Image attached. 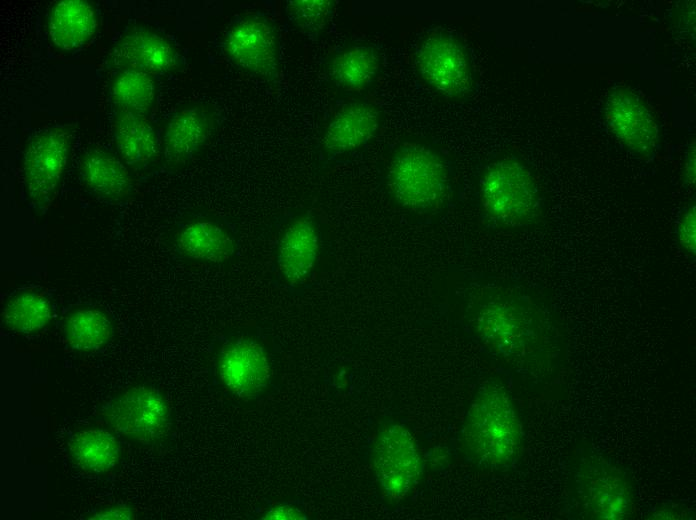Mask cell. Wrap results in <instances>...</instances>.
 <instances>
[{"mask_svg":"<svg viewBox=\"0 0 696 520\" xmlns=\"http://www.w3.org/2000/svg\"><path fill=\"white\" fill-rule=\"evenodd\" d=\"M173 244L183 258L214 264L229 260L236 250L230 231L220 221L207 216L191 217L180 223Z\"/></svg>","mask_w":696,"mask_h":520,"instance_id":"obj_16","label":"cell"},{"mask_svg":"<svg viewBox=\"0 0 696 520\" xmlns=\"http://www.w3.org/2000/svg\"><path fill=\"white\" fill-rule=\"evenodd\" d=\"M69 453L77 466L90 473L112 470L120 460L122 447L111 430L89 428L72 434Z\"/></svg>","mask_w":696,"mask_h":520,"instance_id":"obj_24","label":"cell"},{"mask_svg":"<svg viewBox=\"0 0 696 520\" xmlns=\"http://www.w3.org/2000/svg\"><path fill=\"white\" fill-rule=\"evenodd\" d=\"M63 338L76 352L91 353L103 349L111 341L114 324L100 308L82 305L70 310L63 319Z\"/></svg>","mask_w":696,"mask_h":520,"instance_id":"obj_22","label":"cell"},{"mask_svg":"<svg viewBox=\"0 0 696 520\" xmlns=\"http://www.w3.org/2000/svg\"><path fill=\"white\" fill-rule=\"evenodd\" d=\"M224 57L239 70L273 81L280 67L279 33L276 23L262 12L236 16L220 41Z\"/></svg>","mask_w":696,"mask_h":520,"instance_id":"obj_8","label":"cell"},{"mask_svg":"<svg viewBox=\"0 0 696 520\" xmlns=\"http://www.w3.org/2000/svg\"><path fill=\"white\" fill-rule=\"evenodd\" d=\"M470 332L501 361L535 375L559 368L562 340L555 321L530 297L504 286L471 290L465 311Z\"/></svg>","mask_w":696,"mask_h":520,"instance_id":"obj_1","label":"cell"},{"mask_svg":"<svg viewBox=\"0 0 696 520\" xmlns=\"http://www.w3.org/2000/svg\"><path fill=\"white\" fill-rule=\"evenodd\" d=\"M568 493L573 518L628 520L637 506L636 484L627 469L589 447L577 448L568 467Z\"/></svg>","mask_w":696,"mask_h":520,"instance_id":"obj_2","label":"cell"},{"mask_svg":"<svg viewBox=\"0 0 696 520\" xmlns=\"http://www.w3.org/2000/svg\"><path fill=\"white\" fill-rule=\"evenodd\" d=\"M319 236L317 227L307 217L293 220L283 231L278 243V269L291 284L303 282L317 260Z\"/></svg>","mask_w":696,"mask_h":520,"instance_id":"obj_20","label":"cell"},{"mask_svg":"<svg viewBox=\"0 0 696 520\" xmlns=\"http://www.w3.org/2000/svg\"><path fill=\"white\" fill-rule=\"evenodd\" d=\"M478 195L486 217L501 227L519 228L539 219L543 197L529 167L513 156L493 160L483 169Z\"/></svg>","mask_w":696,"mask_h":520,"instance_id":"obj_4","label":"cell"},{"mask_svg":"<svg viewBox=\"0 0 696 520\" xmlns=\"http://www.w3.org/2000/svg\"><path fill=\"white\" fill-rule=\"evenodd\" d=\"M523 437L521 418L507 389L497 383L481 386L461 432L467 457L481 468L508 467L518 458Z\"/></svg>","mask_w":696,"mask_h":520,"instance_id":"obj_3","label":"cell"},{"mask_svg":"<svg viewBox=\"0 0 696 520\" xmlns=\"http://www.w3.org/2000/svg\"><path fill=\"white\" fill-rule=\"evenodd\" d=\"M381 66L378 50L367 43H355L341 48L329 62L332 82L346 91H359L370 86Z\"/></svg>","mask_w":696,"mask_h":520,"instance_id":"obj_21","label":"cell"},{"mask_svg":"<svg viewBox=\"0 0 696 520\" xmlns=\"http://www.w3.org/2000/svg\"><path fill=\"white\" fill-rule=\"evenodd\" d=\"M100 416L116 435L145 446L162 441L172 426L166 399L159 390L145 385L110 398L101 406Z\"/></svg>","mask_w":696,"mask_h":520,"instance_id":"obj_6","label":"cell"},{"mask_svg":"<svg viewBox=\"0 0 696 520\" xmlns=\"http://www.w3.org/2000/svg\"><path fill=\"white\" fill-rule=\"evenodd\" d=\"M71 147V132L64 126L44 128L27 142L22 162L23 190L36 212L47 209L59 191Z\"/></svg>","mask_w":696,"mask_h":520,"instance_id":"obj_7","label":"cell"},{"mask_svg":"<svg viewBox=\"0 0 696 520\" xmlns=\"http://www.w3.org/2000/svg\"><path fill=\"white\" fill-rule=\"evenodd\" d=\"M78 171L85 191L102 203L121 204L131 196L129 168L108 150L91 148L83 152Z\"/></svg>","mask_w":696,"mask_h":520,"instance_id":"obj_15","label":"cell"},{"mask_svg":"<svg viewBox=\"0 0 696 520\" xmlns=\"http://www.w3.org/2000/svg\"><path fill=\"white\" fill-rule=\"evenodd\" d=\"M215 369L222 386L244 400L261 398L270 386L268 354L252 338L240 336L225 341L216 354Z\"/></svg>","mask_w":696,"mask_h":520,"instance_id":"obj_11","label":"cell"},{"mask_svg":"<svg viewBox=\"0 0 696 520\" xmlns=\"http://www.w3.org/2000/svg\"><path fill=\"white\" fill-rule=\"evenodd\" d=\"M414 59L421 78L436 92L451 98L472 92L475 77L470 53L452 33L428 34L419 42Z\"/></svg>","mask_w":696,"mask_h":520,"instance_id":"obj_9","label":"cell"},{"mask_svg":"<svg viewBox=\"0 0 696 520\" xmlns=\"http://www.w3.org/2000/svg\"><path fill=\"white\" fill-rule=\"evenodd\" d=\"M157 95L156 78L142 71L119 68L110 81L109 99L113 112L148 117Z\"/></svg>","mask_w":696,"mask_h":520,"instance_id":"obj_23","label":"cell"},{"mask_svg":"<svg viewBox=\"0 0 696 520\" xmlns=\"http://www.w3.org/2000/svg\"><path fill=\"white\" fill-rule=\"evenodd\" d=\"M676 243L687 257L696 258V203L695 198L686 203L679 212L675 226Z\"/></svg>","mask_w":696,"mask_h":520,"instance_id":"obj_27","label":"cell"},{"mask_svg":"<svg viewBox=\"0 0 696 520\" xmlns=\"http://www.w3.org/2000/svg\"><path fill=\"white\" fill-rule=\"evenodd\" d=\"M260 519L268 520H305L307 519L304 509L297 502H278L265 508L260 514Z\"/></svg>","mask_w":696,"mask_h":520,"instance_id":"obj_28","label":"cell"},{"mask_svg":"<svg viewBox=\"0 0 696 520\" xmlns=\"http://www.w3.org/2000/svg\"><path fill=\"white\" fill-rule=\"evenodd\" d=\"M213 125L211 112L201 104L176 110L167 120L161 137L165 163L177 167L190 161L208 141Z\"/></svg>","mask_w":696,"mask_h":520,"instance_id":"obj_14","label":"cell"},{"mask_svg":"<svg viewBox=\"0 0 696 520\" xmlns=\"http://www.w3.org/2000/svg\"><path fill=\"white\" fill-rule=\"evenodd\" d=\"M98 29L95 5L87 0H61L49 10L47 34L60 51H76L88 44Z\"/></svg>","mask_w":696,"mask_h":520,"instance_id":"obj_19","label":"cell"},{"mask_svg":"<svg viewBox=\"0 0 696 520\" xmlns=\"http://www.w3.org/2000/svg\"><path fill=\"white\" fill-rule=\"evenodd\" d=\"M683 185L688 189L695 187L696 180V157H695V141L692 139L685 152L683 166Z\"/></svg>","mask_w":696,"mask_h":520,"instance_id":"obj_30","label":"cell"},{"mask_svg":"<svg viewBox=\"0 0 696 520\" xmlns=\"http://www.w3.org/2000/svg\"><path fill=\"white\" fill-rule=\"evenodd\" d=\"M380 125L378 108L355 101L340 108L328 122L322 139L323 150L330 155L352 152L364 146Z\"/></svg>","mask_w":696,"mask_h":520,"instance_id":"obj_17","label":"cell"},{"mask_svg":"<svg viewBox=\"0 0 696 520\" xmlns=\"http://www.w3.org/2000/svg\"><path fill=\"white\" fill-rule=\"evenodd\" d=\"M691 516V510L685 507L664 506L654 508L648 515L649 519H683Z\"/></svg>","mask_w":696,"mask_h":520,"instance_id":"obj_31","label":"cell"},{"mask_svg":"<svg viewBox=\"0 0 696 520\" xmlns=\"http://www.w3.org/2000/svg\"><path fill=\"white\" fill-rule=\"evenodd\" d=\"M54 310L48 297L34 290H20L5 302L1 317L9 330L18 334H34L51 322Z\"/></svg>","mask_w":696,"mask_h":520,"instance_id":"obj_25","label":"cell"},{"mask_svg":"<svg viewBox=\"0 0 696 520\" xmlns=\"http://www.w3.org/2000/svg\"><path fill=\"white\" fill-rule=\"evenodd\" d=\"M371 463L382 492L403 499L418 483L423 461L410 431L398 423L384 424L371 448Z\"/></svg>","mask_w":696,"mask_h":520,"instance_id":"obj_10","label":"cell"},{"mask_svg":"<svg viewBox=\"0 0 696 520\" xmlns=\"http://www.w3.org/2000/svg\"><path fill=\"white\" fill-rule=\"evenodd\" d=\"M334 11L332 0H289L285 5L290 25L309 39L317 38L328 27Z\"/></svg>","mask_w":696,"mask_h":520,"instance_id":"obj_26","label":"cell"},{"mask_svg":"<svg viewBox=\"0 0 696 520\" xmlns=\"http://www.w3.org/2000/svg\"><path fill=\"white\" fill-rule=\"evenodd\" d=\"M606 121L616 139L634 156L651 158L659 144V130L646 102L624 86L613 88L605 104Z\"/></svg>","mask_w":696,"mask_h":520,"instance_id":"obj_12","label":"cell"},{"mask_svg":"<svg viewBox=\"0 0 696 520\" xmlns=\"http://www.w3.org/2000/svg\"><path fill=\"white\" fill-rule=\"evenodd\" d=\"M112 61L117 68H130L154 77L168 75L182 65L175 45L147 26L129 28L114 44Z\"/></svg>","mask_w":696,"mask_h":520,"instance_id":"obj_13","label":"cell"},{"mask_svg":"<svg viewBox=\"0 0 696 520\" xmlns=\"http://www.w3.org/2000/svg\"><path fill=\"white\" fill-rule=\"evenodd\" d=\"M112 134L117 155L132 171L148 170L161 152V139L147 116L113 112Z\"/></svg>","mask_w":696,"mask_h":520,"instance_id":"obj_18","label":"cell"},{"mask_svg":"<svg viewBox=\"0 0 696 520\" xmlns=\"http://www.w3.org/2000/svg\"><path fill=\"white\" fill-rule=\"evenodd\" d=\"M133 511L126 505H114L103 507L99 510L91 512L87 515L88 519H109V520H127L133 517Z\"/></svg>","mask_w":696,"mask_h":520,"instance_id":"obj_29","label":"cell"},{"mask_svg":"<svg viewBox=\"0 0 696 520\" xmlns=\"http://www.w3.org/2000/svg\"><path fill=\"white\" fill-rule=\"evenodd\" d=\"M387 187L402 207L424 214L445 205L451 182L446 163L434 149L409 143L394 153L387 171Z\"/></svg>","mask_w":696,"mask_h":520,"instance_id":"obj_5","label":"cell"}]
</instances>
